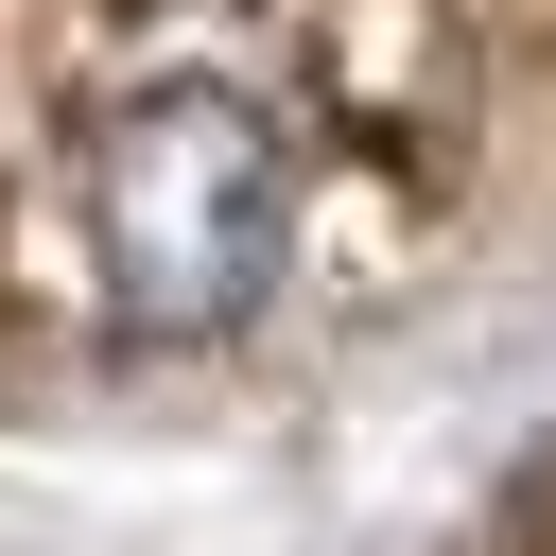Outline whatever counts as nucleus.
<instances>
[{
	"mask_svg": "<svg viewBox=\"0 0 556 556\" xmlns=\"http://www.w3.org/2000/svg\"><path fill=\"white\" fill-rule=\"evenodd\" d=\"M278 261H295V139L226 70H174L87 122V278L122 330H156V348L243 330L278 295Z\"/></svg>",
	"mask_w": 556,
	"mask_h": 556,
	"instance_id": "nucleus-1",
	"label": "nucleus"
}]
</instances>
